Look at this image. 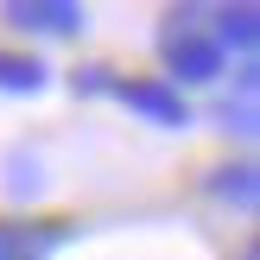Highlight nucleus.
<instances>
[{
    "label": "nucleus",
    "mask_w": 260,
    "mask_h": 260,
    "mask_svg": "<svg viewBox=\"0 0 260 260\" xmlns=\"http://www.w3.org/2000/svg\"><path fill=\"white\" fill-rule=\"evenodd\" d=\"M19 25H45V32H70L76 25V7H13Z\"/></svg>",
    "instance_id": "f257e3e1"
},
{
    "label": "nucleus",
    "mask_w": 260,
    "mask_h": 260,
    "mask_svg": "<svg viewBox=\"0 0 260 260\" xmlns=\"http://www.w3.org/2000/svg\"><path fill=\"white\" fill-rule=\"evenodd\" d=\"M127 95H134V102H146V108L159 114V121H184V102H172V95H165V89H146V83H134V89H127Z\"/></svg>",
    "instance_id": "f03ea898"
},
{
    "label": "nucleus",
    "mask_w": 260,
    "mask_h": 260,
    "mask_svg": "<svg viewBox=\"0 0 260 260\" xmlns=\"http://www.w3.org/2000/svg\"><path fill=\"white\" fill-rule=\"evenodd\" d=\"M0 83H7V89H38V70L19 63V57H0Z\"/></svg>",
    "instance_id": "7ed1b4c3"
},
{
    "label": "nucleus",
    "mask_w": 260,
    "mask_h": 260,
    "mask_svg": "<svg viewBox=\"0 0 260 260\" xmlns=\"http://www.w3.org/2000/svg\"><path fill=\"white\" fill-rule=\"evenodd\" d=\"M178 70H184V76H210L216 63H210V51H203V45H184V51H178Z\"/></svg>",
    "instance_id": "20e7f679"
},
{
    "label": "nucleus",
    "mask_w": 260,
    "mask_h": 260,
    "mask_svg": "<svg viewBox=\"0 0 260 260\" xmlns=\"http://www.w3.org/2000/svg\"><path fill=\"white\" fill-rule=\"evenodd\" d=\"M222 38H235V45H248V38H254V19H248V7H235V19H222Z\"/></svg>",
    "instance_id": "39448f33"
}]
</instances>
